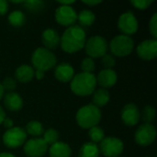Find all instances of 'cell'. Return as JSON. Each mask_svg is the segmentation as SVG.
I'll use <instances>...</instances> for the list:
<instances>
[{"instance_id":"obj_1","label":"cell","mask_w":157,"mask_h":157,"mask_svg":"<svg viewBox=\"0 0 157 157\" xmlns=\"http://www.w3.org/2000/svg\"><path fill=\"white\" fill-rule=\"evenodd\" d=\"M86 41V32L84 29L78 25H74L65 29L60 39V45L65 52L75 53L85 47Z\"/></svg>"},{"instance_id":"obj_2","label":"cell","mask_w":157,"mask_h":157,"mask_svg":"<svg viewBox=\"0 0 157 157\" xmlns=\"http://www.w3.org/2000/svg\"><path fill=\"white\" fill-rule=\"evenodd\" d=\"M97 86V79L93 74L80 73L71 80V90L77 96L86 97L91 95Z\"/></svg>"},{"instance_id":"obj_3","label":"cell","mask_w":157,"mask_h":157,"mask_svg":"<svg viewBox=\"0 0 157 157\" xmlns=\"http://www.w3.org/2000/svg\"><path fill=\"white\" fill-rule=\"evenodd\" d=\"M75 120L81 128L90 129L94 126H97L100 121L101 111L93 104H89L78 109Z\"/></svg>"},{"instance_id":"obj_4","label":"cell","mask_w":157,"mask_h":157,"mask_svg":"<svg viewBox=\"0 0 157 157\" xmlns=\"http://www.w3.org/2000/svg\"><path fill=\"white\" fill-rule=\"evenodd\" d=\"M31 63L33 67L41 72H45L53 68L57 63L56 56L53 52L46 48L40 47L34 51L31 56Z\"/></svg>"},{"instance_id":"obj_5","label":"cell","mask_w":157,"mask_h":157,"mask_svg":"<svg viewBox=\"0 0 157 157\" xmlns=\"http://www.w3.org/2000/svg\"><path fill=\"white\" fill-rule=\"evenodd\" d=\"M133 47L134 43L132 39L130 36H126L123 34L114 37L109 43L110 52L115 56L119 57H124L131 54Z\"/></svg>"},{"instance_id":"obj_6","label":"cell","mask_w":157,"mask_h":157,"mask_svg":"<svg viewBox=\"0 0 157 157\" xmlns=\"http://www.w3.org/2000/svg\"><path fill=\"white\" fill-rule=\"evenodd\" d=\"M85 48L86 54L90 58H98L107 53L108 42L102 36L96 35L86 41Z\"/></svg>"},{"instance_id":"obj_7","label":"cell","mask_w":157,"mask_h":157,"mask_svg":"<svg viewBox=\"0 0 157 157\" xmlns=\"http://www.w3.org/2000/svg\"><path fill=\"white\" fill-rule=\"evenodd\" d=\"M99 144V152L106 157L120 156L124 150L122 141L116 137H106Z\"/></svg>"},{"instance_id":"obj_8","label":"cell","mask_w":157,"mask_h":157,"mask_svg":"<svg viewBox=\"0 0 157 157\" xmlns=\"http://www.w3.org/2000/svg\"><path fill=\"white\" fill-rule=\"evenodd\" d=\"M27 133L20 127H12L3 135V143L7 148L15 149L25 144Z\"/></svg>"},{"instance_id":"obj_9","label":"cell","mask_w":157,"mask_h":157,"mask_svg":"<svg viewBox=\"0 0 157 157\" xmlns=\"http://www.w3.org/2000/svg\"><path fill=\"white\" fill-rule=\"evenodd\" d=\"M118 28L123 35H132L138 30V20L132 12L127 11L120 16L118 20Z\"/></svg>"},{"instance_id":"obj_10","label":"cell","mask_w":157,"mask_h":157,"mask_svg":"<svg viewBox=\"0 0 157 157\" xmlns=\"http://www.w3.org/2000/svg\"><path fill=\"white\" fill-rule=\"evenodd\" d=\"M156 137V130L152 124L141 125L135 132V142L141 146H148L152 144Z\"/></svg>"},{"instance_id":"obj_11","label":"cell","mask_w":157,"mask_h":157,"mask_svg":"<svg viewBox=\"0 0 157 157\" xmlns=\"http://www.w3.org/2000/svg\"><path fill=\"white\" fill-rule=\"evenodd\" d=\"M55 19L62 26L71 27L76 22L77 14L71 6H60L55 11Z\"/></svg>"},{"instance_id":"obj_12","label":"cell","mask_w":157,"mask_h":157,"mask_svg":"<svg viewBox=\"0 0 157 157\" xmlns=\"http://www.w3.org/2000/svg\"><path fill=\"white\" fill-rule=\"evenodd\" d=\"M23 149L28 157H42L48 150V145L42 138H35L27 141Z\"/></svg>"},{"instance_id":"obj_13","label":"cell","mask_w":157,"mask_h":157,"mask_svg":"<svg viewBox=\"0 0 157 157\" xmlns=\"http://www.w3.org/2000/svg\"><path fill=\"white\" fill-rule=\"evenodd\" d=\"M138 56L145 61L154 60L157 56V40L155 39L142 41L137 46Z\"/></svg>"},{"instance_id":"obj_14","label":"cell","mask_w":157,"mask_h":157,"mask_svg":"<svg viewBox=\"0 0 157 157\" xmlns=\"http://www.w3.org/2000/svg\"><path fill=\"white\" fill-rule=\"evenodd\" d=\"M141 118V114L137 106L132 103H129L124 106L121 110V120L123 123L127 126L136 125Z\"/></svg>"},{"instance_id":"obj_15","label":"cell","mask_w":157,"mask_h":157,"mask_svg":"<svg viewBox=\"0 0 157 157\" xmlns=\"http://www.w3.org/2000/svg\"><path fill=\"white\" fill-rule=\"evenodd\" d=\"M97 79V84L102 86L104 89L113 86L118 80L117 73L113 69H104L99 72Z\"/></svg>"},{"instance_id":"obj_16","label":"cell","mask_w":157,"mask_h":157,"mask_svg":"<svg viewBox=\"0 0 157 157\" xmlns=\"http://www.w3.org/2000/svg\"><path fill=\"white\" fill-rule=\"evenodd\" d=\"M75 71L73 66L70 63H62L59 65L56 66L55 71H54V75L57 80L63 83H67L71 82L73 79Z\"/></svg>"},{"instance_id":"obj_17","label":"cell","mask_w":157,"mask_h":157,"mask_svg":"<svg viewBox=\"0 0 157 157\" xmlns=\"http://www.w3.org/2000/svg\"><path fill=\"white\" fill-rule=\"evenodd\" d=\"M4 104L10 111H18L23 107V99L19 94L16 92H8L4 97Z\"/></svg>"},{"instance_id":"obj_18","label":"cell","mask_w":157,"mask_h":157,"mask_svg":"<svg viewBox=\"0 0 157 157\" xmlns=\"http://www.w3.org/2000/svg\"><path fill=\"white\" fill-rule=\"evenodd\" d=\"M60 36L52 29H46L41 35L42 43L47 50L55 49L60 44Z\"/></svg>"},{"instance_id":"obj_19","label":"cell","mask_w":157,"mask_h":157,"mask_svg":"<svg viewBox=\"0 0 157 157\" xmlns=\"http://www.w3.org/2000/svg\"><path fill=\"white\" fill-rule=\"evenodd\" d=\"M50 157H71L72 150L71 147L63 142H57L51 145L49 149Z\"/></svg>"},{"instance_id":"obj_20","label":"cell","mask_w":157,"mask_h":157,"mask_svg":"<svg viewBox=\"0 0 157 157\" xmlns=\"http://www.w3.org/2000/svg\"><path fill=\"white\" fill-rule=\"evenodd\" d=\"M34 73L35 71L33 67L28 64H22L17 68L15 72V77L20 83H29L34 77Z\"/></svg>"},{"instance_id":"obj_21","label":"cell","mask_w":157,"mask_h":157,"mask_svg":"<svg viewBox=\"0 0 157 157\" xmlns=\"http://www.w3.org/2000/svg\"><path fill=\"white\" fill-rule=\"evenodd\" d=\"M109 101V93L107 89L99 88L94 92L93 95V105L97 108L104 107Z\"/></svg>"},{"instance_id":"obj_22","label":"cell","mask_w":157,"mask_h":157,"mask_svg":"<svg viewBox=\"0 0 157 157\" xmlns=\"http://www.w3.org/2000/svg\"><path fill=\"white\" fill-rule=\"evenodd\" d=\"M99 149L98 146L92 143V142H88L84 144L79 151V157H98L99 155Z\"/></svg>"},{"instance_id":"obj_23","label":"cell","mask_w":157,"mask_h":157,"mask_svg":"<svg viewBox=\"0 0 157 157\" xmlns=\"http://www.w3.org/2000/svg\"><path fill=\"white\" fill-rule=\"evenodd\" d=\"M95 19L96 16L91 10H82L79 14H77V20L82 27L91 26L94 23Z\"/></svg>"},{"instance_id":"obj_24","label":"cell","mask_w":157,"mask_h":157,"mask_svg":"<svg viewBox=\"0 0 157 157\" xmlns=\"http://www.w3.org/2000/svg\"><path fill=\"white\" fill-rule=\"evenodd\" d=\"M7 20L10 25H12L13 27L18 28V27H21L24 25V23L26 21V17L22 11L15 10L8 15Z\"/></svg>"},{"instance_id":"obj_25","label":"cell","mask_w":157,"mask_h":157,"mask_svg":"<svg viewBox=\"0 0 157 157\" xmlns=\"http://www.w3.org/2000/svg\"><path fill=\"white\" fill-rule=\"evenodd\" d=\"M26 133L28 132L32 136H40L44 132L43 126L40 122L36 121H31L26 125Z\"/></svg>"},{"instance_id":"obj_26","label":"cell","mask_w":157,"mask_h":157,"mask_svg":"<svg viewBox=\"0 0 157 157\" xmlns=\"http://www.w3.org/2000/svg\"><path fill=\"white\" fill-rule=\"evenodd\" d=\"M88 136L91 139L92 143L97 144L98 143H100L105 138V133H104V131L100 127L94 126V127L89 129Z\"/></svg>"},{"instance_id":"obj_27","label":"cell","mask_w":157,"mask_h":157,"mask_svg":"<svg viewBox=\"0 0 157 157\" xmlns=\"http://www.w3.org/2000/svg\"><path fill=\"white\" fill-rule=\"evenodd\" d=\"M59 132L54 129H49L43 132V138L42 140L45 142L47 145H52L53 144L59 142Z\"/></svg>"},{"instance_id":"obj_28","label":"cell","mask_w":157,"mask_h":157,"mask_svg":"<svg viewBox=\"0 0 157 157\" xmlns=\"http://www.w3.org/2000/svg\"><path fill=\"white\" fill-rule=\"evenodd\" d=\"M23 5L30 12H39L44 6V2L41 0H29V1H23Z\"/></svg>"},{"instance_id":"obj_29","label":"cell","mask_w":157,"mask_h":157,"mask_svg":"<svg viewBox=\"0 0 157 157\" xmlns=\"http://www.w3.org/2000/svg\"><path fill=\"white\" fill-rule=\"evenodd\" d=\"M155 109L151 106L145 107L142 113L143 121L146 124H151V122H153L155 121Z\"/></svg>"},{"instance_id":"obj_30","label":"cell","mask_w":157,"mask_h":157,"mask_svg":"<svg viewBox=\"0 0 157 157\" xmlns=\"http://www.w3.org/2000/svg\"><path fill=\"white\" fill-rule=\"evenodd\" d=\"M81 69L83 73H88L92 74L95 70V62L92 58L86 57L84 58L82 63H81Z\"/></svg>"},{"instance_id":"obj_31","label":"cell","mask_w":157,"mask_h":157,"mask_svg":"<svg viewBox=\"0 0 157 157\" xmlns=\"http://www.w3.org/2000/svg\"><path fill=\"white\" fill-rule=\"evenodd\" d=\"M1 85L3 86L4 91L6 90L8 92H12L17 86V82H16V79H14L12 77H6L4 79V81Z\"/></svg>"},{"instance_id":"obj_32","label":"cell","mask_w":157,"mask_h":157,"mask_svg":"<svg viewBox=\"0 0 157 157\" xmlns=\"http://www.w3.org/2000/svg\"><path fill=\"white\" fill-rule=\"evenodd\" d=\"M101 62H102V64L103 66L105 67V69H112L113 66L115 65L116 63V61H115V58L110 55V54H108L106 53L104 56L101 57Z\"/></svg>"},{"instance_id":"obj_33","label":"cell","mask_w":157,"mask_h":157,"mask_svg":"<svg viewBox=\"0 0 157 157\" xmlns=\"http://www.w3.org/2000/svg\"><path fill=\"white\" fill-rule=\"evenodd\" d=\"M153 2H154L153 0H132L131 3L137 9L144 10V9L148 8L152 5Z\"/></svg>"},{"instance_id":"obj_34","label":"cell","mask_w":157,"mask_h":157,"mask_svg":"<svg viewBox=\"0 0 157 157\" xmlns=\"http://www.w3.org/2000/svg\"><path fill=\"white\" fill-rule=\"evenodd\" d=\"M149 30L155 40L157 38V14L155 13L149 22Z\"/></svg>"},{"instance_id":"obj_35","label":"cell","mask_w":157,"mask_h":157,"mask_svg":"<svg viewBox=\"0 0 157 157\" xmlns=\"http://www.w3.org/2000/svg\"><path fill=\"white\" fill-rule=\"evenodd\" d=\"M8 11V3L5 0H0V16L6 15Z\"/></svg>"},{"instance_id":"obj_36","label":"cell","mask_w":157,"mask_h":157,"mask_svg":"<svg viewBox=\"0 0 157 157\" xmlns=\"http://www.w3.org/2000/svg\"><path fill=\"white\" fill-rule=\"evenodd\" d=\"M3 124H4V126H5L6 128H7V130H8V129H11V128L13 127L14 122H13L12 120H10V119H8V118H6V119L4 120V121H3Z\"/></svg>"},{"instance_id":"obj_37","label":"cell","mask_w":157,"mask_h":157,"mask_svg":"<svg viewBox=\"0 0 157 157\" xmlns=\"http://www.w3.org/2000/svg\"><path fill=\"white\" fill-rule=\"evenodd\" d=\"M34 76H36V78H37V79H39V80H41V79L44 77V72H41V71L35 70Z\"/></svg>"},{"instance_id":"obj_38","label":"cell","mask_w":157,"mask_h":157,"mask_svg":"<svg viewBox=\"0 0 157 157\" xmlns=\"http://www.w3.org/2000/svg\"><path fill=\"white\" fill-rule=\"evenodd\" d=\"M83 3H84L85 5H87V6H93L99 5L100 3H102V1H83Z\"/></svg>"},{"instance_id":"obj_39","label":"cell","mask_w":157,"mask_h":157,"mask_svg":"<svg viewBox=\"0 0 157 157\" xmlns=\"http://www.w3.org/2000/svg\"><path fill=\"white\" fill-rule=\"evenodd\" d=\"M58 3L60 4V6H71L75 3V1L73 0H66V1H58Z\"/></svg>"},{"instance_id":"obj_40","label":"cell","mask_w":157,"mask_h":157,"mask_svg":"<svg viewBox=\"0 0 157 157\" xmlns=\"http://www.w3.org/2000/svg\"><path fill=\"white\" fill-rule=\"evenodd\" d=\"M5 119H6V113L4 111V109H2V107L0 106V124L3 123Z\"/></svg>"},{"instance_id":"obj_41","label":"cell","mask_w":157,"mask_h":157,"mask_svg":"<svg viewBox=\"0 0 157 157\" xmlns=\"http://www.w3.org/2000/svg\"><path fill=\"white\" fill-rule=\"evenodd\" d=\"M0 157H15L10 153H0Z\"/></svg>"},{"instance_id":"obj_42","label":"cell","mask_w":157,"mask_h":157,"mask_svg":"<svg viewBox=\"0 0 157 157\" xmlns=\"http://www.w3.org/2000/svg\"><path fill=\"white\" fill-rule=\"evenodd\" d=\"M3 96H4V89H3V86L0 83V100L3 98Z\"/></svg>"}]
</instances>
